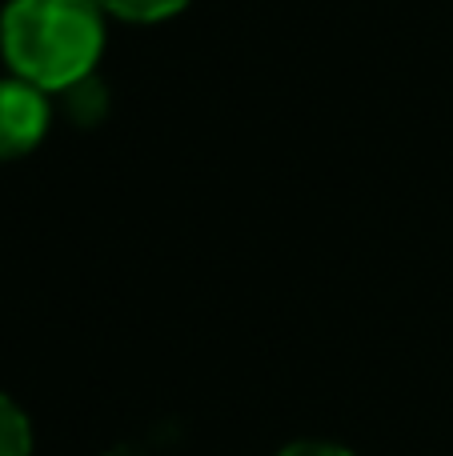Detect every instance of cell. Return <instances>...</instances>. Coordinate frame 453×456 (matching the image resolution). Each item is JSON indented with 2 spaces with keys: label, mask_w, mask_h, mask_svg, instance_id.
<instances>
[{
  "label": "cell",
  "mask_w": 453,
  "mask_h": 456,
  "mask_svg": "<svg viewBox=\"0 0 453 456\" xmlns=\"http://www.w3.org/2000/svg\"><path fill=\"white\" fill-rule=\"evenodd\" d=\"M277 456H353V452L337 441H293V444H285Z\"/></svg>",
  "instance_id": "obj_5"
},
{
  "label": "cell",
  "mask_w": 453,
  "mask_h": 456,
  "mask_svg": "<svg viewBox=\"0 0 453 456\" xmlns=\"http://www.w3.org/2000/svg\"><path fill=\"white\" fill-rule=\"evenodd\" d=\"M112 20H125V24H161V20H173L181 16L193 0H96Z\"/></svg>",
  "instance_id": "obj_3"
},
{
  "label": "cell",
  "mask_w": 453,
  "mask_h": 456,
  "mask_svg": "<svg viewBox=\"0 0 453 456\" xmlns=\"http://www.w3.org/2000/svg\"><path fill=\"white\" fill-rule=\"evenodd\" d=\"M109 45V12L96 0H4L0 56L8 72L53 93L88 85Z\"/></svg>",
  "instance_id": "obj_1"
},
{
  "label": "cell",
  "mask_w": 453,
  "mask_h": 456,
  "mask_svg": "<svg viewBox=\"0 0 453 456\" xmlns=\"http://www.w3.org/2000/svg\"><path fill=\"white\" fill-rule=\"evenodd\" d=\"M32 420L8 393H0V456H32Z\"/></svg>",
  "instance_id": "obj_4"
},
{
  "label": "cell",
  "mask_w": 453,
  "mask_h": 456,
  "mask_svg": "<svg viewBox=\"0 0 453 456\" xmlns=\"http://www.w3.org/2000/svg\"><path fill=\"white\" fill-rule=\"evenodd\" d=\"M53 128V104L48 93L21 77H0V160H21Z\"/></svg>",
  "instance_id": "obj_2"
}]
</instances>
